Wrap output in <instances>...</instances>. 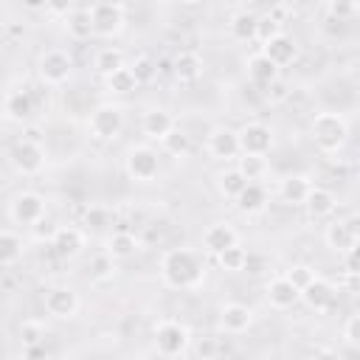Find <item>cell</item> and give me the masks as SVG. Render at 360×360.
<instances>
[{"instance_id":"cell-1","label":"cell","mask_w":360,"mask_h":360,"mask_svg":"<svg viewBox=\"0 0 360 360\" xmlns=\"http://www.w3.org/2000/svg\"><path fill=\"white\" fill-rule=\"evenodd\" d=\"M202 259L188 248H172L160 259V278L172 290H188L202 281Z\"/></svg>"},{"instance_id":"cell-2","label":"cell","mask_w":360,"mask_h":360,"mask_svg":"<svg viewBox=\"0 0 360 360\" xmlns=\"http://www.w3.org/2000/svg\"><path fill=\"white\" fill-rule=\"evenodd\" d=\"M309 132L321 152H338L349 138V121L340 112H318L309 124Z\"/></svg>"},{"instance_id":"cell-3","label":"cell","mask_w":360,"mask_h":360,"mask_svg":"<svg viewBox=\"0 0 360 360\" xmlns=\"http://www.w3.org/2000/svg\"><path fill=\"white\" fill-rule=\"evenodd\" d=\"M188 340H191V332L186 323L174 321V318H163L155 323V349L163 354V357H177L188 349Z\"/></svg>"},{"instance_id":"cell-4","label":"cell","mask_w":360,"mask_h":360,"mask_svg":"<svg viewBox=\"0 0 360 360\" xmlns=\"http://www.w3.org/2000/svg\"><path fill=\"white\" fill-rule=\"evenodd\" d=\"M87 127H90V135L98 138V141H112L118 138V132L124 129V112L121 107L115 104H98L90 118H87Z\"/></svg>"},{"instance_id":"cell-5","label":"cell","mask_w":360,"mask_h":360,"mask_svg":"<svg viewBox=\"0 0 360 360\" xmlns=\"http://www.w3.org/2000/svg\"><path fill=\"white\" fill-rule=\"evenodd\" d=\"M8 160L20 174H37L45 166V149L39 141L31 138H20L14 141V146L8 149Z\"/></svg>"},{"instance_id":"cell-6","label":"cell","mask_w":360,"mask_h":360,"mask_svg":"<svg viewBox=\"0 0 360 360\" xmlns=\"http://www.w3.org/2000/svg\"><path fill=\"white\" fill-rule=\"evenodd\" d=\"M124 169L132 180L138 183H152L160 172V160H158V152L149 149V146H132L124 158Z\"/></svg>"},{"instance_id":"cell-7","label":"cell","mask_w":360,"mask_h":360,"mask_svg":"<svg viewBox=\"0 0 360 360\" xmlns=\"http://www.w3.org/2000/svg\"><path fill=\"white\" fill-rule=\"evenodd\" d=\"M37 73H39V79H42L45 84H65V82L70 79V73H73V62H70V56H68L65 51L51 48V51H45V53L39 56Z\"/></svg>"},{"instance_id":"cell-8","label":"cell","mask_w":360,"mask_h":360,"mask_svg":"<svg viewBox=\"0 0 360 360\" xmlns=\"http://www.w3.org/2000/svg\"><path fill=\"white\" fill-rule=\"evenodd\" d=\"M8 214L17 225H37L39 219H45V197L37 191H20L11 200Z\"/></svg>"},{"instance_id":"cell-9","label":"cell","mask_w":360,"mask_h":360,"mask_svg":"<svg viewBox=\"0 0 360 360\" xmlns=\"http://www.w3.org/2000/svg\"><path fill=\"white\" fill-rule=\"evenodd\" d=\"M90 17H93V31L98 37H115L124 28V6L121 3H112V0L96 3L90 8Z\"/></svg>"},{"instance_id":"cell-10","label":"cell","mask_w":360,"mask_h":360,"mask_svg":"<svg viewBox=\"0 0 360 360\" xmlns=\"http://www.w3.org/2000/svg\"><path fill=\"white\" fill-rule=\"evenodd\" d=\"M42 304H45V312L59 318V321H68V318H73L79 312V295L70 287H51V290H45Z\"/></svg>"},{"instance_id":"cell-11","label":"cell","mask_w":360,"mask_h":360,"mask_svg":"<svg viewBox=\"0 0 360 360\" xmlns=\"http://www.w3.org/2000/svg\"><path fill=\"white\" fill-rule=\"evenodd\" d=\"M301 298H304V304H307L309 309H315V312H326V309H332V307H335L338 287H335L332 281H326V278L315 276V278L301 290Z\"/></svg>"},{"instance_id":"cell-12","label":"cell","mask_w":360,"mask_h":360,"mask_svg":"<svg viewBox=\"0 0 360 360\" xmlns=\"http://www.w3.org/2000/svg\"><path fill=\"white\" fill-rule=\"evenodd\" d=\"M239 146L245 155H267L270 146H273V132L270 127L253 121V124H245L239 129Z\"/></svg>"},{"instance_id":"cell-13","label":"cell","mask_w":360,"mask_h":360,"mask_svg":"<svg viewBox=\"0 0 360 360\" xmlns=\"http://www.w3.org/2000/svg\"><path fill=\"white\" fill-rule=\"evenodd\" d=\"M37 110V101H34V93L28 87H20V90H8L6 93V101H3V112L8 121H28Z\"/></svg>"},{"instance_id":"cell-14","label":"cell","mask_w":360,"mask_h":360,"mask_svg":"<svg viewBox=\"0 0 360 360\" xmlns=\"http://www.w3.org/2000/svg\"><path fill=\"white\" fill-rule=\"evenodd\" d=\"M208 155L217 158V160H231L236 155H242V146H239V132L236 129H228V127H219L208 135Z\"/></svg>"},{"instance_id":"cell-15","label":"cell","mask_w":360,"mask_h":360,"mask_svg":"<svg viewBox=\"0 0 360 360\" xmlns=\"http://www.w3.org/2000/svg\"><path fill=\"white\" fill-rule=\"evenodd\" d=\"M82 248H84V233L76 225H62L51 236V250L59 259H73L76 253H82Z\"/></svg>"},{"instance_id":"cell-16","label":"cell","mask_w":360,"mask_h":360,"mask_svg":"<svg viewBox=\"0 0 360 360\" xmlns=\"http://www.w3.org/2000/svg\"><path fill=\"white\" fill-rule=\"evenodd\" d=\"M264 295H267V301H270L276 309H287V307H292V304L301 298V290H298V287L287 278V273H284V276H276V278L267 281Z\"/></svg>"},{"instance_id":"cell-17","label":"cell","mask_w":360,"mask_h":360,"mask_svg":"<svg viewBox=\"0 0 360 360\" xmlns=\"http://www.w3.org/2000/svg\"><path fill=\"white\" fill-rule=\"evenodd\" d=\"M236 242H239V236H236V231L228 222H214L202 233V250L211 253V256H219L225 248H231Z\"/></svg>"},{"instance_id":"cell-18","label":"cell","mask_w":360,"mask_h":360,"mask_svg":"<svg viewBox=\"0 0 360 360\" xmlns=\"http://www.w3.org/2000/svg\"><path fill=\"white\" fill-rule=\"evenodd\" d=\"M323 239H326V245H329L332 250H338V253H343V256H346V253L357 245L360 233L352 228V222H349V219H338V222H329V225H326Z\"/></svg>"},{"instance_id":"cell-19","label":"cell","mask_w":360,"mask_h":360,"mask_svg":"<svg viewBox=\"0 0 360 360\" xmlns=\"http://www.w3.org/2000/svg\"><path fill=\"white\" fill-rule=\"evenodd\" d=\"M219 323H222V329L231 332V335L248 332V326L253 323V309L245 307V304H236V301L222 304V309H219Z\"/></svg>"},{"instance_id":"cell-20","label":"cell","mask_w":360,"mask_h":360,"mask_svg":"<svg viewBox=\"0 0 360 360\" xmlns=\"http://www.w3.org/2000/svg\"><path fill=\"white\" fill-rule=\"evenodd\" d=\"M248 76H250L253 84L267 87V84H273V82L278 79V65H276L264 51H259V53H253V56L248 59Z\"/></svg>"},{"instance_id":"cell-21","label":"cell","mask_w":360,"mask_h":360,"mask_svg":"<svg viewBox=\"0 0 360 360\" xmlns=\"http://www.w3.org/2000/svg\"><path fill=\"white\" fill-rule=\"evenodd\" d=\"M304 208H307V214H309L312 219H326V217H332V214H335L338 200H335V194H332L329 188L312 186V191H309V197H307Z\"/></svg>"},{"instance_id":"cell-22","label":"cell","mask_w":360,"mask_h":360,"mask_svg":"<svg viewBox=\"0 0 360 360\" xmlns=\"http://www.w3.org/2000/svg\"><path fill=\"white\" fill-rule=\"evenodd\" d=\"M281 200L284 202H290V205H304L307 202V197H309V191H312V183H309V177L307 174H287L284 180H281Z\"/></svg>"},{"instance_id":"cell-23","label":"cell","mask_w":360,"mask_h":360,"mask_svg":"<svg viewBox=\"0 0 360 360\" xmlns=\"http://www.w3.org/2000/svg\"><path fill=\"white\" fill-rule=\"evenodd\" d=\"M172 73H174L177 82H197V79L202 76V59H200V53H194V51H180V53L174 56Z\"/></svg>"},{"instance_id":"cell-24","label":"cell","mask_w":360,"mask_h":360,"mask_svg":"<svg viewBox=\"0 0 360 360\" xmlns=\"http://www.w3.org/2000/svg\"><path fill=\"white\" fill-rule=\"evenodd\" d=\"M141 127H143V132H146L149 138H155V141H163V138H166V135L174 129V118H172L166 110L155 107V110L143 112V121H141Z\"/></svg>"},{"instance_id":"cell-25","label":"cell","mask_w":360,"mask_h":360,"mask_svg":"<svg viewBox=\"0 0 360 360\" xmlns=\"http://www.w3.org/2000/svg\"><path fill=\"white\" fill-rule=\"evenodd\" d=\"M262 51L281 68V65H290L292 59H295V53H298V48H295V42H292V37H287L284 31L278 34V37H273L270 42H264L262 45Z\"/></svg>"},{"instance_id":"cell-26","label":"cell","mask_w":360,"mask_h":360,"mask_svg":"<svg viewBox=\"0 0 360 360\" xmlns=\"http://www.w3.org/2000/svg\"><path fill=\"white\" fill-rule=\"evenodd\" d=\"M236 208L242 214H262L267 208V191L259 183H248L239 194H236Z\"/></svg>"},{"instance_id":"cell-27","label":"cell","mask_w":360,"mask_h":360,"mask_svg":"<svg viewBox=\"0 0 360 360\" xmlns=\"http://www.w3.org/2000/svg\"><path fill=\"white\" fill-rule=\"evenodd\" d=\"M256 25H259V17H256V14H250V11H236V14L231 17V22H228V31H231L233 39L250 42V39H256Z\"/></svg>"},{"instance_id":"cell-28","label":"cell","mask_w":360,"mask_h":360,"mask_svg":"<svg viewBox=\"0 0 360 360\" xmlns=\"http://www.w3.org/2000/svg\"><path fill=\"white\" fill-rule=\"evenodd\" d=\"M20 256H22V236L6 228V231L0 233V264L8 270V267L17 264Z\"/></svg>"},{"instance_id":"cell-29","label":"cell","mask_w":360,"mask_h":360,"mask_svg":"<svg viewBox=\"0 0 360 360\" xmlns=\"http://www.w3.org/2000/svg\"><path fill=\"white\" fill-rule=\"evenodd\" d=\"M248 183H250V180L239 172V166L225 169V172L217 174V188H219V194H222V197H231V200H236V194H239Z\"/></svg>"},{"instance_id":"cell-30","label":"cell","mask_w":360,"mask_h":360,"mask_svg":"<svg viewBox=\"0 0 360 360\" xmlns=\"http://www.w3.org/2000/svg\"><path fill=\"white\" fill-rule=\"evenodd\" d=\"M135 250H138V239H135V233H129V231H118V233H112L110 242H107V253L115 256V259H129Z\"/></svg>"},{"instance_id":"cell-31","label":"cell","mask_w":360,"mask_h":360,"mask_svg":"<svg viewBox=\"0 0 360 360\" xmlns=\"http://www.w3.org/2000/svg\"><path fill=\"white\" fill-rule=\"evenodd\" d=\"M68 34L73 37V39H90L96 31H93V17H90V11H84V8H79V11H70L68 14Z\"/></svg>"},{"instance_id":"cell-32","label":"cell","mask_w":360,"mask_h":360,"mask_svg":"<svg viewBox=\"0 0 360 360\" xmlns=\"http://www.w3.org/2000/svg\"><path fill=\"white\" fill-rule=\"evenodd\" d=\"M93 65H96V70L107 79L110 73H115L118 68H124V51H118V48H101V51L96 53Z\"/></svg>"},{"instance_id":"cell-33","label":"cell","mask_w":360,"mask_h":360,"mask_svg":"<svg viewBox=\"0 0 360 360\" xmlns=\"http://www.w3.org/2000/svg\"><path fill=\"white\" fill-rule=\"evenodd\" d=\"M248 256H250V253L236 242V245L225 248V250L217 256V262H219V267H222V270H228V273H239V270H245Z\"/></svg>"},{"instance_id":"cell-34","label":"cell","mask_w":360,"mask_h":360,"mask_svg":"<svg viewBox=\"0 0 360 360\" xmlns=\"http://www.w3.org/2000/svg\"><path fill=\"white\" fill-rule=\"evenodd\" d=\"M87 273H90L93 281H107V278H112V273H115V256H110L107 250H104V253H96V256L87 262Z\"/></svg>"},{"instance_id":"cell-35","label":"cell","mask_w":360,"mask_h":360,"mask_svg":"<svg viewBox=\"0 0 360 360\" xmlns=\"http://www.w3.org/2000/svg\"><path fill=\"white\" fill-rule=\"evenodd\" d=\"M107 87L112 90V93H121V96H127V93H132L135 87H138V79H135V73H132V68H118L115 73H110L107 76Z\"/></svg>"},{"instance_id":"cell-36","label":"cell","mask_w":360,"mask_h":360,"mask_svg":"<svg viewBox=\"0 0 360 360\" xmlns=\"http://www.w3.org/2000/svg\"><path fill=\"white\" fill-rule=\"evenodd\" d=\"M239 172L250 180V183H256V180H262L264 174H267V160H264V155H245L242 152V158H239Z\"/></svg>"},{"instance_id":"cell-37","label":"cell","mask_w":360,"mask_h":360,"mask_svg":"<svg viewBox=\"0 0 360 360\" xmlns=\"http://www.w3.org/2000/svg\"><path fill=\"white\" fill-rule=\"evenodd\" d=\"M160 143H163V149H166L172 158H186V155L191 152V138H188L183 129H177V127H174Z\"/></svg>"},{"instance_id":"cell-38","label":"cell","mask_w":360,"mask_h":360,"mask_svg":"<svg viewBox=\"0 0 360 360\" xmlns=\"http://www.w3.org/2000/svg\"><path fill=\"white\" fill-rule=\"evenodd\" d=\"M20 340L22 346H39L45 343V323L37 321V318H28L20 323Z\"/></svg>"},{"instance_id":"cell-39","label":"cell","mask_w":360,"mask_h":360,"mask_svg":"<svg viewBox=\"0 0 360 360\" xmlns=\"http://www.w3.org/2000/svg\"><path fill=\"white\" fill-rule=\"evenodd\" d=\"M281 34V22L273 17V14H264V17H259V25H256V39L264 45V42H270L273 37H278Z\"/></svg>"},{"instance_id":"cell-40","label":"cell","mask_w":360,"mask_h":360,"mask_svg":"<svg viewBox=\"0 0 360 360\" xmlns=\"http://www.w3.org/2000/svg\"><path fill=\"white\" fill-rule=\"evenodd\" d=\"M132 73H135V79H138V84H149L155 76H158V65L149 59V56H138L132 65Z\"/></svg>"},{"instance_id":"cell-41","label":"cell","mask_w":360,"mask_h":360,"mask_svg":"<svg viewBox=\"0 0 360 360\" xmlns=\"http://www.w3.org/2000/svg\"><path fill=\"white\" fill-rule=\"evenodd\" d=\"M287 278H290L298 290H304V287L315 278V270H312V267H307V264H292V267L287 270Z\"/></svg>"},{"instance_id":"cell-42","label":"cell","mask_w":360,"mask_h":360,"mask_svg":"<svg viewBox=\"0 0 360 360\" xmlns=\"http://www.w3.org/2000/svg\"><path fill=\"white\" fill-rule=\"evenodd\" d=\"M343 340L349 346L360 349V312H354V315L346 318V323H343Z\"/></svg>"},{"instance_id":"cell-43","label":"cell","mask_w":360,"mask_h":360,"mask_svg":"<svg viewBox=\"0 0 360 360\" xmlns=\"http://www.w3.org/2000/svg\"><path fill=\"white\" fill-rule=\"evenodd\" d=\"M326 8H329V14H332V17L346 20V17H352V14L357 11V0H329V3H326Z\"/></svg>"},{"instance_id":"cell-44","label":"cell","mask_w":360,"mask_h":360,"mask_svg":"<svg viewBox=\"0 0 360 360\" xmlns=\"http://www.w3.org/2000/svg\"><path fill=\"white\" fill-rule=\"evenodd\" d=\"M107 217H110V214H107L104 208H87V211H84V225H87V228H104V225H107Z\"/></svg>"},{"instance_id":"cell-45","label":"cell","mask_w":360,"mask_h":360,"mask_svg":"<svg viewBox=\"0 0 360 360\" xmlns=\"http://www.w3.org/2000/svg\"><path fill=\"white\" fill-rule=\"evenodd\" d=\"M197 357H202V360H211V357H217L219 354V346H217V340L214 338H202L200 343H197Z\"/></svg>"},{"instance_id":"cell-46","label":"cell","mask_w":360,"mask_h":360,"mask_svg":"<svg viewBox=\"0 0 360 360\" xmlns=\"http://www.w3.org/2000/svg\"><path fill=\"white\" fill-rule=\"evenodd\" d=\"M70 6H73V0H48L45 11L53 14V17H68L70 14Z\"/></svg>"},{"instance_id":"cell-47","label":"cell","mask_w":360,"mask_h":360,"mask_svg":"<svg viewBox=\"0 0 360 360\" xmlns=\"http://www.w3.org/2000/svg\"><path fill=\"white\" fill-rule=\"evenodd\" d=\"M346 270H357V273H360V239H357V245L346 253Z\"/></svg>"},{"instance_id":"cell-48","label":"cell","mask_w":360,"mask_h":360,"mask_svg":"<svg viewBox=\"0 0 360 360\" xmlns=\"http://www.w3.org/2000/svg\"><path fill=\"white\" fill-rule=\"evenodd\" d=\"M22 6H25V8H31V11H37V8H45V6H48V0H22Z\"/></svg>"},{"instance_id":"cell-49","label":"cell","mask_w":360,"mask_h":360,"mask_svg":"<svg viewBox=\"0 0 360 360\" xmlns=\"http://www.w3.org/2000/svg\"><path fill=\"white\" fill-rule=\"evenodd\" d=\"M183 3H188V6H194V3H202V0H183Z\"/></svg>"}]
</instances>
